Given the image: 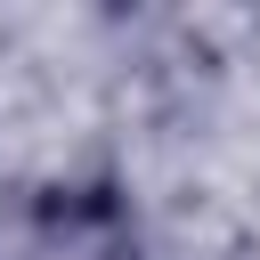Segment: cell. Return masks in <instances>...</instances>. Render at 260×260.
Instances as JSON below:
<instances>
[{"label":"cell","instance_id":"6da1fadb","mask_svg":"<svg viewBox=\"0 0 260 260\" xmlns=\"http://www.w3.org/2000/svg\"><path fill=\"white\" fill-rule=\"evenodd\" d=\"M8 260H138L130 228L106 195H41L16 228H8Z\"/></svg>","mask_w":260,"mask_h":260}]
</instances>
